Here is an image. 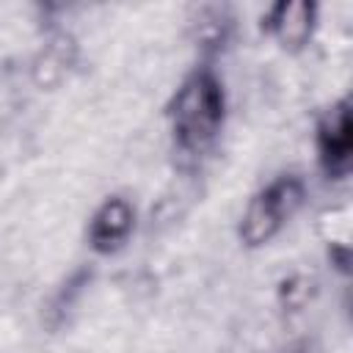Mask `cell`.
I'll return each mask as SVG.
<instances>
[{
    "label": "cell",
    "mask_w": 353,
    "mask_h": 353,
    "mask_svg": "<svg viewBox=\"0 0 353 353\" xmlns=\"http://www.w3.org/2000/svg\"><path fill=\"white\" fill-rule=\"evenodd\" d=\"M77 58V47H74V39L69 33H52L41 52L36 55V63H33V77L39 85H55L58 80H63V74L72 69Z\"/></svg>",
    "instance_id": "obj_6"
},
{
    "label": "cell",
    "mask_w": 353,
    "mask_h": 353,
    "mask_svg": "<svg viewBox=\"0 0 353 353\" xmlns=\"http://www.w3.org/2000/svg\"><path fill=\"white\" fill-rule=\"evenodd\" d=\"M314 146H317V160L328 176L347 174L353 157V116L347 99L334 102L320 116L314 130Z\"/></svg>",
    "instance_id": "obj_3"
},
{
    "label": "cell",
    "mask_w": 353,
    "mask_h": 353,
    "mask_svg": "<svg viewBox=\"0 0 353 353\" xmlns=\"http://www.w3.org/2000/svg\"><path fill=\"white\" fill-rule=\"evenodd\" d=\"M132 229H135L132 204L121 196H110L97 207V212L88 221V245L97 254H113L130 240Z\"/></svg>",
    "instance_id": "obj_5"
},
{
    "label": "cell",
    "mask_w": 353,
    "mask_h": 353,
    "mask_svg": "<svg viewBox=\"0 0 353 353\" xmlns=\"http://www.w3.org/2000/svg\"><path fill=\"white\" fill-rule=\"evenodd\" d=\"M303 196H306V188L292 174L276 176L259 193H254L251 201L245 204V212L237 226L243 245L259 248V245L270 243L279 234V229L301 210Z\"/></svg>",
    "instance_id": "obj_2"
},
{
    "label": "cell",
    "mask_w": 353,
    "mask_h": 353,
    "mask_svg": "<svg viewBox=\"0 0 353 353\" xmlns=\"http://www.w3.org/2000/svg\"><path fill=\"white\" fill-rule=\"evenodd\" d=\"M226 99L218 77L210 69L190 72L168 102V121L176 143L188 152L204 149L223 124Z\"/></svg>",
    "instance_id": "obj_1"
},
{
    "label": "cell",
    "mask_w": 353,
    "mask_h": 353,
    "mask_svg": "<svg viewBox=\"0 0 353 353\" xmlns=\"http://www.w3.org/2000/svg\"><path fill=\"white\" fill-rule=\"evenodd\" d=\"M262 25L287 52H298L312 41L317 6L309 0H279L265 11Z\"/></svg>",
    "instance_id": "obj_4"
}]
</instances>
